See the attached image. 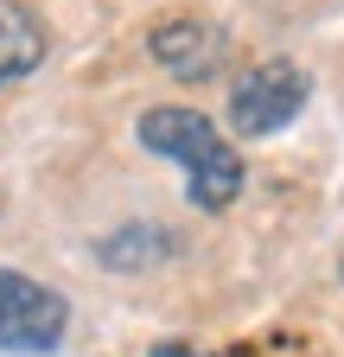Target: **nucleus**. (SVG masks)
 <instances>
[{
	"label": "nucleus",
	"instance_id": "obj_2",
	"mask_svg": "<svg viewBox=\"0 0 344 357\" xmlns=\"http://www.w3.org/2000/svg\"><path fill=\"white\" fill-rule=\"evenodd\" d=\"M70 332V306L58 287L0 268V351L7 357H52Z\"/></svg>",
	"mask_w": 344,
	"mask_h": 357
},
{
	"label": "nucleus",
	"instance_id": "obj_3",
	"mask_svg": "<svg viewBox=\"0 0 344 357\" xmlns=\"http://www.w3.org/2000/svg\"><path fill=\"white\" fill-rule=\"evenodd\" d=\"M306 96H313V77L299 70V64H287V58H274V64L249 70V77L236 83V96H230V128L249 134V141L281 134L299 109H306Z\"/></svg>",
	"mask_w": 344,
	"mask_h": 357
},
{
	"label": "nucleus",
	"instance_id": "obj_1",
	"mask_svg": "<svg viewBox=\"0 0 344 357\" xmlns=\"http://www.w3.org/2000/svg\"><path fill=\"white\" fill-rule=\"evenodd\" d=\"M141 141H147L153 153H166V160L185 166V178H191L185 192H191L198 211H230V204H236L242 178H249V172H242V153H236L198 109H179V102L147 109V115H141Z\"/></svg>",
	"mask_w": 344,
	"mask_h": 357
},
{
	"label": "nucleus",
	"instance_id": "obj_6",
	"mask_svg": "<svg viewBox=\"0 0 344 357\" xmlns=\"http://www.w3.org/2000/svg\"><path fill=\"white\" fill-rule=\"evenodd\" d=\"M147 357H204V351H191V344H179V338H166V344H153Z\"/></svg>",
	"mask_w": 344,
	"mask_h": 357
},
{
	"label": "nucleus",
	"instance_id": "obj_4",
	"mask_svg": "<svg viewBox=\"0 0 344 357\" xmlns=\"http://www.w3.org/2000/svg\"><path fill=\"white\" fill-rule=\"evenodd\" d=\"M147 52L172 77H204L210 58H217V26H210V20H166V26H153Z\"/></svg>",
	"mask_w": 344,
	"mask_h": 357
},
{
	"label": "nucleus",
	"instance_id": "obj_5",
	"mask_svg": "<svg viewBox=\"0 0 344 357\" xmlns=\"http://www.w3.org/2000/svg\"><path fill=\"white\" fill-rule=\"evenodd\" d=\"M45 64V26L26 0H0V83H19Z\"/></svg>",
	"mask_w": 344,
	"mask_h": 357
}]
</instances>
